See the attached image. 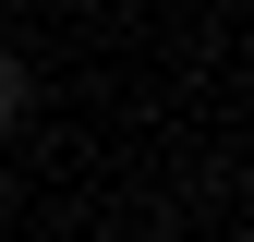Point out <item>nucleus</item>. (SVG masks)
Instances as JSON below:
<instances>
[{
	"mask_svg": "<svg viewBox=\"0 0 254 242\" xmlns=\"http://www.w3.org/2000/svg\"><path fill=\"white\" fill-rule=\"evenodd\" d=\"M24 121V60H0V133Z\"/></svg>",
	"mask_w": 254,
	"mask_h": 242,
	"instance_id": "1",
	"label": "nucleus"
},
{
	"mask_svg": "<svg viewBox=\"0 0 254 242\" xmlns=\"http://www.w3.org/2000/svg\"><path fill=\"white\" fill-rule=\"evenodd\" d=\"M133 242H182V230H133Z\"/></svg>",
	"mask_w": 254,
	"mask_h": 242,
	"instance_id": "2",
	"label": "nucleus"
}]
</instances>
